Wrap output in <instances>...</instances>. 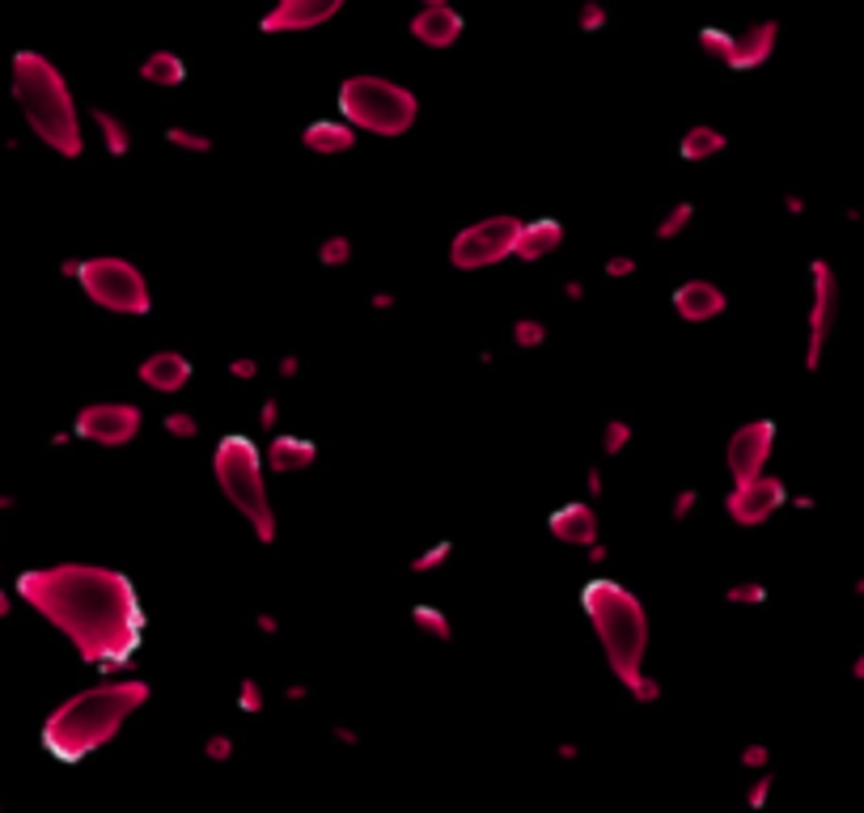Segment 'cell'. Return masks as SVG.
Here are the masks:
<instances>
[{
    "instance_id": "obj_31",
    "label": "cell",
    "mask_w": 864,
    "mask_h": 813,
    "mask_svg": "<svg viewBox=\"0 0 864 813\" xmlns=\"http://www.w3.org/2000/svg\"><path fill=\"white\" fill-rule=\"evenodd\" d=\"M632 441V428H627L623 420H610L606 424V432H602V445H606V454H623V445Z\"/></svg>"
},
{
    "instance_id": "obj_28",
    "label": "cell",
    "mask_w": 864,
    "mask_h": 813,
    "mask_svg": "<svg viewBox=\"0 0 864 813\" xmlns=\"http://www.w3.org/2000/svg\"><path fill=\"white\" fill-rule=\"evenodd\" d=\"M318 259L327 263V267H344V263L352 259V242H348V238H331V242H322V246H318Z\"/></svg>"
},
{
    "instance_id": "obj_29",
    "label": "cell",
    "mask_w": 864,
    "mask_h": 813,
    "mask_svg": "<svg viewBox=\"0 0 864 813\" xmlns=\"http://www.w3.org/2000/svg\"><path fill=\"white\" fill-rule=\"evenodd\" d=\"M513 339H517V348H538V343L547 339V327L543 322H534V318H521L513 327Z\"/></svg>"
},
{
    "instance_id": "obj_49",
    "label": "cell",
    "mask_w": 864,
    "mask_h": 813,
    "mask_svg": "<svg viewBox=\"0 0 864 813\" xmlns=\"http://www.w3.org/2000/svg\"><path fill=\"white\" fill-rule=\"evenodd\" d=\"M9 504H13V500H9V496H0V509H9Z\"/></svg>"
},
{
    "instance_id": "obj_6",
    "label": "cell",
    "mask_w": 864,
    "mask_h": 813,
    "mask_svg": "<svg viewBox=\"0 0 864 813\" xmlns=\"http://www.w3.org/2000/svg\"><path fill=\"white\" fill-rule=\"evenodd\" d=\"M339 111L348 128L373 136H403L416 123V94L386 77H348L339 85Z\"/></svg>"
},
{
    "instance_id": "obj_24",
    "label": "cell",
    "mask_w": 864,
    "mask_h": 813,
    "mask_svg": "<svg viewBox=\"0 0 864 813\" xmlns=\"http://www.w3.org/2000/svg\"><path fill=\"white\" fill-rule=\"evenodd\" d=\"M94 123H98L102 144H106V153H111V157H123V153L132 149V132H128V123H123L119 115H111V111H94Z\"/></svg>"
},
{
    "instance_id": "obj_20",
    "label": "cell",
    "mask_w": 864,
    "mask_h": 813,
    "mask_svg": "<svg viewBox=\"0 0 864 813\" xmlns=\"http://www.w3.org/2000/svg\"><path fill=\"white\" fill-rule=\"evenodd\" d=\"M318 458L314 441L305 437H276L272 445H267V466H272L276 475H297V471H310Z\"/></svg>"
},
{
    "instance_id": "obj_19",
    "label": "cell",
    "mask_w": 864,
    "mask_h": 813,
    "mask_svg": "<svg viewBox=\"0 0 864 813\" xmlns=\"http://www.w3.org/2000/svg\"><path fill=\"white\" fill-rule=\"evenodd\" d=\"M560 242H564V225L551 221V216H543V221L521 225V238H517V250H513V255L526 259V263H534V259H547L551 250H560Z\"/></svg>"
},
{
    "instance_id": "obj_30",
    "label": "cell",
    "mask_w": 864,
    "mask_h": 813,
    "mask_svg": "<svg viewBox=\"0 0 864 813\" xmlns=\"http://www.w3.org/2000/svg\"><path fill=\"white\" fill-rule=\"evenodd\" d=\"M725 598L737 602V606H759V602H767V589L759 581H742V585H733Z\"/></svg>"
},
{
    "instance_id": "obj_33",
    "label": "cell",
    "mask_w": 864,
    "mask_h": 813,
    "mask_svg": "<svg viewBox=\"0 0 864 813\" xmlns=\"http://www.w3.org/2000/svg\"><path fill=\"white\" fill-rule=\"evenodd\" d=\"M445 559H449V542H437V547H428L424 555L411 559V568H416V572H432V568H441Z\"/></svg>"
},
{
    "instance_id": "obj_15",
    "label": "cell",
    "mask_w": 864,
    "mask_h": 813,
    "mask_svg": "<svg viewBox=\"0 0 864 813\" xmlns=\"http://www.w3.org/2000/svg\"><path fill=\"white\" fill-rule=\"evenodd\" d=\"M411 34H416V43L441 51V47H454L462 39V13L441 5V0H432L424 5L416 17H411Z\"/></svg>"
},
{
    "instance_id": "obj_9",
    "label": "cell",
    "mask_w": 864,
    "mask_h": 813,
    "mask_svg": "<svg viewBox=\"0 0 864 813\" xmlns=\"http://www.w3.org/2000/svg\"><path fill=\"white\" fill-rule=\"evenodd\" d=\"M776 34H780L776 22H759V26H750L742 34L704 30L699 34V47H704L712 60L733 68V72H750V68H763L771 60V51H776Z\"/></svg>"
},
{
    "instance_id": "obj_41",
    "label": "cell",
    "mask_w": 864,
    "mask_h": 813,
    "mask_svg": "<svg viewBox=\"0 0 864 813\" xmlns=\"http://www.w3.org/2000/svg\"><path fill=\"white\" fill-rule=\"evenodd\" d=\"M229 369H233V377H242V382H250V377H255V369H259V365H255V360H250V356H242V360H233Z\"/></svg>"
},
{
    "instance_id": "obj_46",
    "label": "cell",
    "mask_w": 864,
    "mask_h": 813,
    "mask_svg": "<svg viewBox=\"0 0 864 813\" xmlns=\"http://www.w3.org/2000/svg\"><path fill=\"white\" fill-rule=\"evenodd\" d=\"M276 627H280V623L272 619V614H263V619H259V631H276Z\"/></svg>"
},
{
    "instance_id": "obj_26",
    "label": "cell",
    "mask_w": 864,
    "mask_h": 813,
    "mask_svg": "<svg viewBox=\"0 0 864 813\" xmlns=\"http://www.w3.org/2000/svg\"><path fill=\"white\" fill-rule=\"evenodd\" d=\"M691 216H695V208H691V204H674V212H670V216H661V225H657V238H665V242H670V238H678V233L691 225Z\"/></svg>"
},
{
    "instance_id": "obj_47",
    "label": "cell",
    "mask_w": 864,
    "mask_h": 813,
    "mask_svg": "<svg viewBox=\"0 0 864 813\" xmlns=\"http://www.w3.org/2000/svg\"><path fill=\"white\" fill-rule=\"evenodd\" d=\"M5 614H9V593L0 589V619H5Z\"/></svg>"
},
{
    "instance_id": "obj_8",
    "label": "cell",
    "mask_w": 864,
    "mask_h": 813,
    "mask_svg": "<svg viewBox=\"0 0 864 813\" xmlns=\"http://www.w3.org/2000/svg\"><path fill=\"white\" fill-rule=\"evenodd\" d=\"M517 238H521L517 216H488V221H475V225H466L458 233L454 246H449V263H454L458 271L492 267V263L513 255Z\"/></svg>"
},
{
    "instance_id": "obj_10",
    "label": "cell",
    "mask_w": 864,
    "mask_h": 813,
    "mask_svg": "<svg viewBox=\"0 0 864 813\" xmlns=\"http://www.w3.org/2000/svg\"><path fill=\"white\" fill-rule=\"evenodd\" d=\"M809 280H814V301H809V339H805V369L822 365V348L831 339L835 314H839V280L826 259L809 263Z\"/></svg>"
},
{
    "instance_id": "obj_25",
    "label": "cell",
    "mask_w": 864,
    "mask_h": 813,
    "mask_svg": "<svg viewBox=\"0 0 864 813\" xmlns=\"http://www.w3.org/2000/svg\"><path fill=\"white\" fill-rule=\"evenodd\" d=\"M411 619H416V627L424 631V636H432V640H449L454 636V627H449V619H445V610H437V606H416L411 610Z\"/></svg>"
},
{
    "instance_id": "obj_36",
    "label": "cell",
    "mask_w": 864,
    "mask_h": 813,
    "mask_svg": "<svg viewBox=\"0 0 864 813\" xmlns=\"http://www.w3.org/2000/svg\"><path fill=\"white\" fill-rule=\"evenodd\" d=\"M636 271V259H627V255H615L606 263V276H615V280H623V276H632Z\"/></svg>"
},
{
    "instance_id": "obj_14",
    "label": "cell",
    "mask_w": 864,
    "mask_h": 813,
    "mask_svg": "<svg viewBox=\"0 0 864 813\" xmlns=\"http://www.w3.org/2000/svg\"><path fill=\"white\" fill-rule=\"evenodd\" d=\"M339 9H344L339 0H280L272 13L259 17V30H267V34H301V30H314L322 22H331Z\"/></svg>"
},
{
    "instance_id": "obj_21",
    "label": "cell",
    "mask_w": 864,
    "mask_h": 813,
    "mask_svg": "<svg viewBox=\"0 0 864 813\" xmlns=\"http://www.w3.org/2000/svg\"><path fill=\"white\" fill-rule=\"evenodd\" d=\"M305 149L310 153H348L356 144V128H348V123H335V119H318L305 128Z\"/></svg>"
},
{
    "instance_id": "obj_40",
    "label": "cell",
    "mask_w": 864,
    "mask_h": 813,
    "mask_svg": "<svg viewBox=\"0 0 864 813\" xmlns=\"http://www.w3.org/2000/svg\"><path fill=\"white\" fill-rule=\"evenodd\" d=\"M632 695H636V699H644V703H653V699L661 695V686H657L653 678H640V682L632 686Z\"/></svg>"
},
{
    "instance_id": "obj_39",
    "label": "cell",
    "mask_w": 864,
    "mask_h": 813,
    "mask_svg": "<svg viewBox=\"0 0 864 813\" xmlns=\"http://www.w3.org/2000/svg\"><path fill=\"white\" fill-rule=\"evenodd\" d=\"M695 500H699V492H691V487H687V492H678V500H674V517H678V521H682V517H691Z\"/></svg>"
},
{
    "instance_id": "obj_13",
    "label": "cell",
    "mask_w": 864,
    "mask_h": 813,
    "mask_svg": "<svg viewBox=\"0 0 864 813\" xmlns=\"http://www.w3.org/2000/svg\"><path fill=\"white\" fill-rule=\"evenodd\" d=\"M771 449H776V424L771 420H750V424L737 428L729 437V449H725V466H729L733 483L763 475Z\"/></svg>"
},
{
    "instance_id": "obj_38",
    "label": "cell",
    "mask_w": 864,
    "mask_h": 813,
    "mask_svg": "<svg viewBox=\"0 0 864 813\" xmlns=\"http://www.w3.org/2000/svg\"><path fill=\"white\" fill-rule=\"evenodd\" d=\"M581 26H585V30H598V26H606V9H602V5H585V13H581Z\"/></svg>"
},
{
    "instance_id": "obj_4",
    "label": "cell",
    "mask_w": 864,
    "mask_h": 813,
    "mask_svg": "<svg viewBox=\"0 0 864 813\" xmlns=\"http://www.w3.org/2000/svg\"><path fill=\"white\" fill-rule=\"evenodd\" d=\"M585 614L598 640L606 648V661L615 678L632 691V686L644 678V653H648V619L636 593H627L615 581H593L581 598Z\"/></svg>"
},
{
    "instance_id": "obj_37",
    "label": "cell",
    "mask_w": 864,
    "mask_h": 813,
    "mask_svg": "<svg viewBox=\"0 0 864 813\" xmlns=\"http://www.w3.org/2000/svg\"><path fill=\"white\" fill-rule=\"evenodd\" d=\"M233 754V742L225 733H216V737H208V758H216V763H221V758H229Z\"/></svg>"
},
{
    "instance_id": "obj_27",
    "label": "cell",
    "mask_w": 864,
    "mask_h": 813,
    "mask_svg": "<svg viewBox=\"0 0 864 813\" xmlns=\"http://www.w3.org/2000/svg\"><path fill=\"white\" fill-rule=\"evenodd\" d=\"M166 140L174 144V149H187V153H208L212 149V140L200 136V132H191V128H170Z\"/></svg>"
},
{
    "instance_id": "obj_11",
    "label": "cell",
    "mask_w": 864,
    "mask_h": 813,
    "mask_svg": "<svg viewBox=\"0 0 864 813\" xmlns=\"http://www.w3.org/2000/svg\"><path fill=\"white\" fill-rule=\"evenodd\" d=\"M144 424V415L136 403H89L81 407L77 415V437L81 441H94V445H106V449H119L136 441V432Z\"/></svg>"
},
{
    "instance_id": "obj_16",
    "label": "cell",
    "mask_w": 864,
    "mask_h": 813,
    "mask_svg": "<svg viewBox=\"0 0 864 813\" xmlns=\"http://www.w3.org/2000/svg\"><path fill=\"white\" fill-rule=\"evenodd\" d=\"M140 382L157 394H178L191 382V360L183 352H153L140 360Z\"/></svg>"
},
{
    "instance_id": "obj_32",
    "label": "cell",
    "mask_w": 864,
    "mask_h": 813,
    "mask_svg": "<svg viewBox=\"0 0 864 813\" xmlns=\"http://www.w3.org/2000/svg\"><path fill=\"white\" fill-rule=\"evenodd\" d=\"M238 708L250 712V716L263 712V686H259L255 678H246V682H242V691H238Z\"/></svg>"
},
{
    "instance_id": "obj_35",
    "label": "cell",
    "mask_w": 864,
    "mask_h": 813,
    "mask_svg": "<svg viewBox=\"0 0 864 813\" xmlns=\"http://www.w3.org/2000/svg\"><path fill=\"white\" fill-rule=\"evenodd\" d=\"M767 797H771V775H759V780L750 784V792H746V801L754 805V809H763L767 805Z\"/></svg>"
},
{
    "instance_id": "obj_12",
    "label": "cell",
    "mask_w": 864,
    "mask_h": 813,
    "mask_svg": "<svg viewBox=\"0 0 864 813\" xmlns=\"http://www.w3.org/2000/svg\"><path fill=\"white\" fill-rule=\"evenodd\" d=\"M788 500V487L776 475H754L746 483H733V492L725 496V509L737 526H763L771 513H780Z\"/></svg>"
},
{
    "instance_id": "obj_17",
    "label": "cell",
    "mask_w": 864,
    "mask_h": 813,
    "mask_svg": "<svg viewBox=\"0 0 864 813\" xmlns=\"http://www.w3.org/2000/svg\"><path fill=\"white\" fill-rule=\"evenodd\" d=\"M551 534L568 547H593L598 542V513L589 504H564V509L551 513Z\"/></svg>"
},
{
    "instance_id": "obj_44",
    "label": "cell",
    "mask_w": 864,
    "mask_h": 813,
    "mask_svg": "<svg viewBox=\"0 0 864 813\" xmlns=\"http://www.w3.org/2000/svg\"><path fill=\"white\" fill-rule=\"evenodd\" d=\"M784 204H788V212H792V216H801V212H805V204H801V195H788V200H784Z\"/></svg>"
},
{
    "instance_id": "obj_45",
    "label": "cell",
    "mask_w": 864,
    "mask_h": 813,
    "mask_svg": "<svg viewBox=\"0 0 864 813\" xmlns=\"http://www.w3.org/2000/svg\"><path fill=\"white\" fill-rule=\"evenodd\" d=\"M852 678H856V682H864V653L852 661Z\"/></svg>"
},
{
    "instance_id": "obj_2",
    "label": "cell",
    "mask_w": 864,
    "mask_h": 813,
    "mask_svg": "<svg viewBox=\"0 0 864 813\" xmlns=\"http://www.w3.org/2000/svg\"><path fill=\"white\" fill-rule=\"evenodd\" d=\"M144 699H149V682H140V678L89 686V691L64 699L60 708L47 716L43 746L56 758L77 763V758L94 754L111 742V737L123 729V720L144 708Z\"/></svg>"
},
{
    "instance_id": "obj_43",
    "label": "cell",
    "mask_w": 864,
    "mask_h": 813,
    "mask_svg": "<svg viewBox=\"0 0 864 813\" xmlns=\"http://www.w3.org/2000/svg\"><path fill=\"white\" fill-rule=\"evenodd\" d=\"M276 415H280V411H276V399H267V403H263V411H259L263 428H272V424H276Z\"/></svg>"
},
{
    "instance_id": "obj_34",
    "label": "cell",
    "mask_w": 864,
    "mask_h": 813,
    "mask_svg": "<svg viewBox=\"0 0 864 813\" xmlns=\"http://www.w3.org/2000/svg\"><path fill=\"white\" fill-rule=\"evenodd\" d=\"M166 432H170V437H195V432H200V420H195V415L174 411V415H166Z\"/></svg>"
},
{
    "instance_id": "obj_22",
    "label": "cell",
    "mask_w": 864,
    "mask_h": 813,
    "mask_svg": "<svg viewBox=\"0 0 864 813\" xmlns=\"http://www.w3.org/2000/svg\"><path fill=\"white\" fill-rule=\"evenodd\" d=\"M140 77L149 81V85H183L187 81V64L174 56V51H153L149 60L140 64Z\"/></svg>"
},
{
    "instance_id": "obj_48",
    "label": "cell",
    "mask_w": 864,
    "mask_h": 813,
    "mask_svg": "<svg viewBox=\"0 0 864 813\" xmlns=\"http://www.w3.org/2000/svg\"><path fill=\"white\" fill-rule=\"evenodd\" d=\"M856 593H860V598H864V576H860V581H856Z\"/></svg>"
},
{
    "instance_id": "obj_18",
    "label": "cell",
    "mask_w": 864,
    "mask_h": 813,
    "mask_svg": "<svg viewBox=\"0 0 864 813\" xmlns=\"http://www.w3.org/2000/svg\"><path fill=\"white\" fill-rule=\"evenodd\" d=\"M674 310H678V318H687V322H708L716 314H725V293H720L716 284H708V280H691V284H682L674 293Z\"/></svg>"
},
{
    "instance_id": "obj_7",
    "label": "cell",
    "mask_w": 864,
    "mask_h": 813,
    "mask_svg": "<svg viewBox=\"0 0 864 813\" xmlns=\"http://www.w3.org/2000/svg\"><path fill=\"white\" fill-rule=\"evenodd\" d=\"M77 280L85 288V297L102 305L111 314H149V284H144L140 267L128 259H115V255H98V259H85L77 263Z\"/></svg>"
},
{
    "instance_id": "obj_42",
    "label": "cell",
    "mask_w": 864,
    "mask_h": 813,
    "mask_svg": "<svg viewBox=\"0 0 864 813\" xmlns=\"http://www.w3.org/2000/svg\"><path fill=\"white\" fill-rule=\"evenodd\" d=\"M742 763H746V767H763V763H767V746H750V750L742 754Z\"/></svg>"
},
{
    "instance_id": "obj_1",
    "label": "cell",
    "mask_w": 864,
    "mask_h": 813,
    "mask_svg": "<svg viewBox=\"0 0 864 813\" xmlns=\"http://www.w3.org/2000/svg\"><path fill=\"white\" fill-rule=\"evenodd\" d=\"M17 593L30 610H39L51 627H60L89 665L128 661L140 644V602L123 572L102 564H56L17 576Z\"/></svg>"
},
{
    "instance_id": "obj_5",
    "label": "cell",
    "mask_w": 864,
    "mask_h": 813,
    "mask_svg": "<svg viewBox=\"0 0 864 813\" xmlns=\"http://www.w3.org/2000/svg\"><path fill=\"white\" fill-rule=\"evenodd\" d=\"M212 475L216 487L225 492V500L238 509L250 526H255L259 542H276V513H272V500H267V483H263V462H259V449L255 441L246 437H225L212 454Z\"/></svg>"
},
{
    "instance_id": "obj_23",
    "label": "cell",
    "mask_w": 864,
    "mask_h": 813,
    "mask_svg": "<svg viewBox=\"0 0 864 813\" xmlns=\"http://www.w3.org/2000/svg\"><path fill=\"white\" fill-rule=\"evenodd\" d=\"M720 149H725V136H720L716 128H708V123H699V128H691L687 136H682V157H687V161L716 157Z\"/></svg>"
},
{
    "instance_id": "obj_3",
    "label": "cell",
    "mask_w": 864,
    "mask_h": 813,
    "mask_svg": "<svg viewBox=\"0 0 864 813\" xmlns=\"http://www.w3.org/2000/svg\"><path fill=\"white\" fill-rule=\"evenodd\" d=\"M13 98L22 106L30 132L60 157H81V115L72 102V89L60 68L39 51H17L13 56Z\"/></svg>"
}]
</instances>
